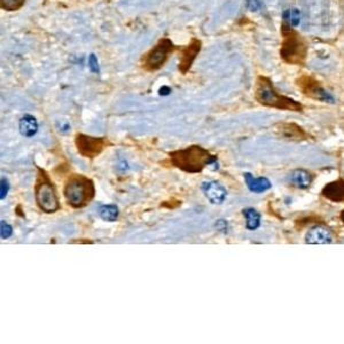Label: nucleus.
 <instances>
[{
  "label": "nucleus",
  "mask_w": 344,
  "mask_h": 344,
  "mask_svg": "<svg viewBox=\"0 0 344 344\" xmlns=\"http://www.w3.org/2000/svg\"><path fill=\"white\" fill-rule=\"evenodd\" d=\"M282 44L280 55L284 62L289 64H303L307 55V44L304 38L294 30L288 20L282 16Z\"/></svg>",
  "instance_id": "obj_1"
},
{
  "label": "nucleus",
  "mask_w": 344,
  "mask_h": 344,
  "mask_svg": "<svg viewBox=\"0 0 344 344\" xmlns=\"http://www.w3.org/2000/svg\"><path fill=\"white\" fill-rule=\"evenodd\" d=\"M170 156L174 167L191 173L200 172L206 165L213 164L217 161L216 156L211 155L208 150L200 146H192L187 149L174 151Z\"/></svg>",
  "instance_id": "obj_2"
},
{
  "label": "nucleus",
  "mask_w": 344,
  "mask_h": 344,
  "mask_svg": "<svg viewBox=\"0 0 344 344\" xmlns=\"http://www.w3.org/2000/svg\"><path fill=\"white\" fill-rule=\"evenodd\" d=\"M256 99L259 103L268 107L290 110V112H302V104L288 96L280 94L268 77L260 76L257 80Z\"/></svg>",
  "instance_id": "obj_3"
},
{
  "label": "nucleus",
  "mask_w": 344,
  "mask_h": 344,
  "mask_svg": "<svg viewBox=\"0 0 344 344\" xmlns=\"http://www.w3.org/2000/svg\"><path fill=\"white\" fill-rule=\"evenodd\" d=\"M94 192L93 182L85 177L76 176L68 181L64 195L73 208H82L93 199Z\"/></svg>",
  "instance_id": "obj_4"
},
{
  "label": "nucleus",
  "mask_w": 344,
  "mask_h": 344,
  "mask_svg": "<svg viewBox=\"0 0 344 344\" xmlns=\"http://www.w3.org/2000/svg\"><path fill=\"white\" fill-rule=\"evenodd\" d=\"M173 50V44L170 39L164 38L158 41V44L146 55L144 66L147 70H157L167 61L169 54Z\"/></svg>",
  "instance_id": "obj_5"
},
{
  "label": "nucleus",
  "mask_w": 344,
  "mask_h": 344,
  "mask_svg": "<svg viewBox=\"0 0 344 344\" xmlns=\"http://www.w3.org/2000/svg\"><path fill=\"white\" fill-rule=\"evenodd\" d=\"M297 86L300 87L302 93L307 98L323 101V102H334V98L326 91L320 83L311 76H302L296 81Z\"/></svg>",
  "instance_id": "obj_6"
},
{
  "label": "nucleus",
  "mask_w": 344,
  "mask_h": 344,
  "mask_svg": "<svg viewBox=\"0 0 344 344\" xmlns=\"http://www.w3.org/2000/svg\"><path fill=\"white\" fill-rule=\"evenodd\" d=\"M36 200L39 208L45 213H55L60 209L57 194L53 186L47 181H41L38 183L36 190Z\"/></svg>",
  "instance_id": "obj_7"
},
{
  "label": "nucleus",
  "mask_w": 344,
  "mask_h": 344,
  "mask_svg": "<svg viewBox=\"0 0 344 344\" xmlns=\"http://www.w3.org/2000/svg\"><path fill=\"white\" fill-rule=\"evenodd\" d=\"M76 145L80 153L85 157H95L104 148V140L101 138L80 135L76 138Z\"/></svg>",
  "instance_id": "obj_8"
},
{
  "label": "nucleus",
  "mask_w": 344,
  "mask_h": 344,
  "mask_svg": "<svg viewBox=\"0 0 344 344\" xmlns=\"http://www.w3.org/2000/svg\"><path fill=\"white\" fill-rule=\"evenodd\" d=\"M202 191H203L206 199H208L213 204H222L227 195L226 188L218 181L203 182V185H202Z\"/></svg>",
  "instance_id": "obj_9"
},
{
  "label": "nucleus",
  "mask_w": 344,
  "mask_h": 344,
  "mask_svg": "<svg viewBox=\"0 0 344 344\" xmlns=\"http://www.w3.org/2000/svg\"><path fill=\"white\" fill-rule=\"evenodd\" d=\"M201 49V41L197 39H193L192 43L187 46L185 49L181 50L180 64H179V70L182 73H186L194 61L196 55L199 54Z\"/></svg>",
  "instance_id": "obj_10"
},
{
  "label": "nucleus",
  "mask_w": 344,
  "mask_h": 344,
  "mask_svg": "<svg viewBox=\"0 0 344 344\" xmlns=\"http://www.w3.org/2000/svg\"><path fill=\"white\" fill-rule=\"evenodd\" d=\"M332 233L329 229L321 225L310 228V231L306 233L305 241L310 245H326V243L332 242Z\"/></svg>",
  "instance_id": "obj_11"
},
{
  "label": "nucleus",
  "mask_w": 344,
  "mask_h": 344,
  "mask_svg": "<svg viewBox=\"0 0 344 344\" xmlns=\"http://www.w3.org/2000/svg\"><path fill=\"white\" fill-rule=\"evenodd\" d=\"M323 195L333 202L342 203L344 202V180H337L329 182L323 190Z\"/></svg>",
  "instance_id": "obj_12"
},
{
  "label": "nucleus",
  "mask_w": 344,
  "mask_h": 344,
  "mask_svg": "<svg viewBox=\"0 0 344 344\" xmlns=\"http://www.w3.org/2000/svg\"><path fill=\"white\" fill-rule=\"evenodd\" d=\"M280 135L290 140H304L307 138L306 133L302 130L296 124L293 123H283L280 124Z\"/></svg>",
  "instance_id": "obj_13"
},
{
  "label": "nucleus",
  "mask_w": 344,
  "mask_h": 344,
  "mask_svg": "<svg viewBox=\"0 0 344 344\" xmlns=\"http://www.w3.org/2000/svg\"><path fill=\"white\" fill-rule=\"evenodd\" d=\"M245 180L248 188L254 193H263L271 187V182L266 178H255L250 173H245Z\"/></svg>",
  "instance_id": "obj_14"
},
{
  "label": "nucleus",
  "mask_w": 344,
  "mask_h": 344,
  "mask_svg": "<svg viewBox=\"0 0 344 344\" xmlns=\"http://www.w3.org/2000/svg\"><path fill=\"white\" fill-rule=\"evenodd\" d=\"M38 131V123L37 119L31 115H24L20 121V132L22 136L27 138L34 137Z\"/></svg>",
  "instance_id": "obj_15"
},
{
  "label": "nucleus",
  "mask_w": 344,
  "mask_h": 344,
  "mask_svg": "<svg viewBox=\"0 0 344 344\" xmlns=\"http://www.w3.org/2000/svg\"><path fill=\"white\" fill-rule=\"evenodd\" d=\"M290 181L298 188H306L311 185L312 176L305 170H295L290 176Z\"/></svg>",
  "instance_id": "obj_16"
},
{
  "label": "nucleus",
  "mask_w": 344,
  "mask_h": 344,
  "mask_svg": "<svg viewBox=\"0 0 344 344\" xmlns=\"http://www.w3.org/2000/svg\"><path fill=\"white\" fill-rule=\"evenodd\" d=\"M242 214L246 217V226L248 229L255 231L260 226V215L255 209H245Z\"/></svg>",
  "instance_id": "obj_17"
},
{
  "label": "nucleus",
  "mask_w": 344,
  "mask_h": 344,
  "mask_svg": "<svg viewBox=\"0 0 344 344\" xmlns=\"http://www.w3.org/2000/svg\"><path fill=\"white\" fill-rule=\"evenodd\" d=\"M118 208L114 204H105L100 206L99 209L100 217L103 220H107V222H115L118 218Z\"/></svg>",
  "instance_id": "obj_18"
},
{
  "label": "nucleus",
  "mask_w": 344,
  "mask_h": 344,
  "mask_svg": "<svg viewBox=\"0 0 344 344\" xmlns=\"http://www.w3.org/2000/svg\"><path fill=\"white\" fill-rule=\"evenodd\" d=\"M288 20L289 24H290L293 28L297 27L301 22V13L297 8H293V9H288L283 13V15Z\"/></svg>",
  "instance_id": "obj_19"
},
{
  "label": "nucleus",
  "mask_w": 344,
  "mask_h": 344,
  "mask_svg": "<svg viewBox=\"0 0 344 344\" xmlns=\"http://www.w3.org/2000/svg\"><path fill=\"white\" fill-rule=\"evenodd\" d=\"M24 3L25 0H0V6L5 11H17Z\"/></svg>",
  "instance_id": "obj_20"
},
{
  "label": "nucleus",
  "mask_w": 344,
  "mask_h": 344,
  "mask_svg": "<svg viewBox=\"0 0 344 344\" xmlns=\"http://www.w3.org/2000/svg\"><path fill=\"white\" fill-rule=\"evenodd\" d=\"M13 234V227L11 225L7 224L5 220H2L0 222V235H2V239H8L9 236H12Z\"/></svg>",
  "instance_id": "obj_21"
},
{
  "label": "nucleus",
  "mask_w": 344,
  "mask_h": 344,
  "mask_svg": "<svg viewBox=\"0 0 344 344\" xmlns=\"http://www.w3.org/2000/svg\"><path fill=\"white\" fill-rule=\"evenodd\" d=\"M89 67H90L92 72H95V73H99L100 72L98 59H96V57H95L94 54H91L90 55V58H89Z\"/></svg>",
  "instance_id": "obj_22"
},
{
  "label": "nucleus",
  "mask_w": 344,
  "mask_h": 344,
  "mask_svg": "<svg viewBox=\"0 0 344 344\" xmlns=\"http://www.w3.org/2000/svg\"><path fill=\"white\" fill-rule=\"evenodd\" d=\"M246 7L251 12H257L261 8L260 0H246Z\"/></svg>",
  "instance_id": "obj_23"
},
{
  "label": "nucleus",
  "mask_w": 344,
  "mask_h": 344,
  "mask_svg": "<svg viewBox=\"0 0 344 344\" xmlns=\"http://www.w3.org/2000/svg\"><path fill=\"white\" fill-rule=\"evenodd\" d=\"M0 182H2L0 183V199L4 200L5 197L7 196V193L9 190V183H8L7 179H5V178H2V181Z\"/></svg>",
  "instance_id": "obj_24"
},
{
  "label": "nucleus",
  "mask_w": 344,
  "mask_h": 344,
  "mask_svg": "<svg viewBox=\"0 0 344 344\" xmlns=\"http://www.w3.org/2000/svg\"><path fill=\"white\" fill-rule=\"evenodd\" d=\"M215 227L217 228L218 231H220V232L225 233V232H226V229H227V223L225 222L224 219H219L218 222L215 224Z\"/></svg>",
  "instance_id": "obj_25"
},
{
  "label": "nucleus",
  "mask_w": 344,
  "mask_h": 344,
  "mask_svg": "<svg viewBox=\"0 0 344 344\" xmlns=\"http://www.w3.org/2000/svg\"><path fill=\"white\" fill-rule=\"evenodd\" d=\"M170 93H171V89L168 86H162L160 89V95H169Z\"/></svg>",
  "instance_id": "obj_26"
},
{
  "label": "nucleus",
  "mask_w": 344,
  "mask_h": 344,
  "mask_svg": "<svg viewBox=\"0 0 344 344\" xmlns=\"http://www.w3.org/2000/svg\"><path fill=\"white\" fill-rule=\"evenodd\" d=\"M341 218H342V220H343V223H344V210L342 211V214H341Z\"/></svg>",
  "instance_id": "obj_27"
}]
</instances>
